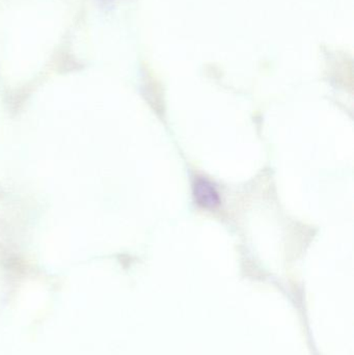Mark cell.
<instances>
[{
	"instance_id": "cell-1",
	"label": "cell",
	"mask_w": 354,
	"mask_h": 355,
	"mask_svg": "<svg viewBox=\"0 0 354 355\" xmlns=\"http://www.w3.org/2000/svg\"><path fill=\"white\" fill-rule=\"evenodd\" d=\"M193 196L197 204L205 209H214L220 204V194L215 186L203 178L195 181Z\"/></svg>"
}]
</instances>
